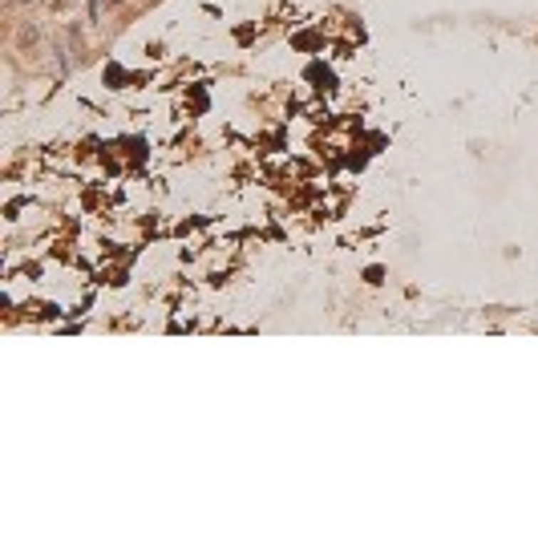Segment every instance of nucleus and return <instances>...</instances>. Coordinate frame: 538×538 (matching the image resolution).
<instances>
[{
	"mask_svg": "<svg viewBox=\"0 0 538 538\" xmlns=\"http://www.w3.org/2000/svg\"><path fill=\"white\" fill-rule=\"evenodd\" d=\"M118 4H122V0H89V16L101 21V16L110 13V9H118Z\"/></svg>",
	"mask_w": 538,
	"mask_h": 538,
	"instance_id": "nucleus-1",
	"label": "nucleus"
},
{
	"mask_svg": "<svg viewBox=\"0 0 538 538\" xmlns=\"http://www.w3.org/2000/svg\"><path fill=\"white\" fill-rule=\"evenodd\" d=\"M4 4H33V0H4Z\"/></svg>",
	"mask_w": 538,
	"mask_h": 538,
	"instance_id": "nucleus-2",
	"label": "nucleus"
}]
</instances>
